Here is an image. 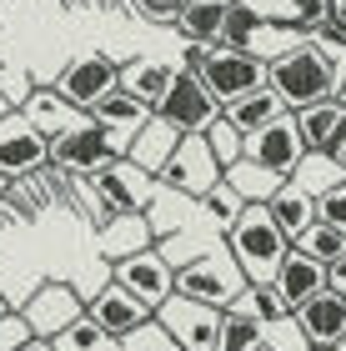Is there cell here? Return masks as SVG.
Returning a JSON list of instances; mask_svg holds the SVG:
<instances>
[{
  "instance_id": "8fae6325",
  "label": "cell",
  "mask_w": 346,
  "mask_h": 351,
  "mask_svg": "<svg viewBox=\"0 0 346 351\" xmlns=\"http://www.w3.org/2000/svg\"><path fill=\"white\" fill-rule=\"evenodd\" d=\"M96 191H101V201L111 206L116 216H125V211H146L151 206V196H156V176L151 171H140L136 161H125V156H116L111 166H101L96 176Z\"/></svg>"
},
{
  "instance_id": "4316f807",
  "label": "cell",
  "mask_w": 346,
  "mask_h": 351,
  "mask_svg": "<svg viewBox=\"0 0 346 351\" xmlns=\"http://www.w3.org/2000/svg\"><path fill=\"white\" fill-rule=\"evenodd\" d=\"M266 341V322L246 311H221V326H216V346L211 351H256Z\"/></svg>"
},
{
  "instance_id": "277c9868",
  "label": "cell",
  "mask_w": 346,
  "mask_h": 351,
  "mask_svg": "<svg viewBox=\"0 0 346 351\" xmlns=\"http://www.w3.org/2000/svg\"><path fill=\"white\" fill-rule=\"evenodd\" d=\"M156 116H161L166 125H176L181 136H191V131H206V125L221 116V101L206 90V81H201L196 71H181L176 66V75H171V86H166V95L151 106Z\"/></svg>"
},
{
  "instance_id": "3957f363",
  "label": "cell",
  "mask_w": 346,
  "mask_h": 351,
  "mask_svg": "<svg viewBox=\"0 0 346 351\" xmlns=\"http://www.w3.org/2000/svg\"><path fill=\"white\" fill-rule=\"evenodd\" d=\"M241 286H246V276H241V266L231 261L226 246L221 251H206V256H196L186 266H176V291L191 296V301H206V306H221V311L236 301Z\"/></svg>"
},
{
  "instance_id": "d6986e66",
  "label": "cell",
  "mask_w": 346,
  "mask_h": 351,
  "mask_svg": "<svg viewBox=\"0 0 346 351\" xmlns=\"http://www.w3.org/2000/svg\"><path fill=\"white\" fill-rule=\"evenodd\" d=\"M291 116H296V125H301L306 151H317V156H326V151H332V141L346 131V106L332 101V95H321V101H311V106H301V110H291Z\"/></svg>"
},
{
  "instance_id": "c3c4849f",
  "label": "cell",
  "mask_w": 346,
  "mask_h": 351,
  "mask_svg": "<svg viewBox=\"0 0 346 351\" xmlns=\"http://www.w3.org/2000/svg\"><path fill=\"white\" fill-rule=\"evenodd\" d=\"M176 351H201V346H176Z\"/></svg>"
},
{
  "instance_id": "484cf974",
  "label": "cell",
  "mask_w": 346,
  "mask_h": 351,
  "mask_svg": "<svg viewBox=\"0 0 346 351\" xmlns=\"http://www.w3.org/2000/svg\"><path fill=\"white\" fill-rule=\"evenodd\" d=\"M221 15H226V0H186V5L176 10V25L186 30V40L216 45L221 40Z\"/></svg>"
},
{
  "instance_id": "ffe728a7",
  "label": "cell",
  "mask_w": 346,
  "mask_h": 351,
  "mask_svg": "<svg viewBox=\"0 0 346 351\" xmlns=\"http://www.w3.org/2000/svg\"><path fill=\"white\" fill-rule=\"evenodd\" d=\"M176 141H181V131H176V125H166V121L151 110L146 125H140V131H136L131 141H125V161H136L140 171H151V176H156V171H161V166L171 161Z\"/></svg>"
},
{
  "instance_id": "9a60e30c",
  "label": "cell",
  "mask_w": 346,
  "mask_h": 351,
  "mask_svg": "<svg viewBox=\"0 0 346 351\" xmlns=\"http://www.w3.org/2000/svg\"><path fill=\"white\" fill-rule=\"evenodd\" d=\"M81 311H86L81 296H75L66 281H45L40 291L21 306V316L30 322V331H36V337H55V331H66Z\"/></svg>"
},
{
  "instance_id": "7dc6e473",
  "label": "cell",
  "mask_w": 346,
  "mask_h": 351,
  "mask_svg": "<svg viewBox=\"0 0 346 351\" xmlns=\"http://www.w3.org/2000/svg\"><path fill=\"white\" fill-rule=\"evenodd\" d=\"M256 351H281V346H266V341H261V346H256Z\"/></svg>"
},
{
  "instance_id": "52a82bcc",
  "label": "cell",
  "mask_w": 346,
  "mask_h": 351,
  "mask_svg": "<svg viewBox=\"0 0 346 351\" xmlns=\"http://www.w3.org/2000/svg\"><path fill=\"white\" fill-rule=\"evenodd\" d=\"M246 156L256 166H266L271 176H281V181H286V176H296L301 171V161H306V141H301V125H296V116L291 110H281L276 121H266L256 136H246Z\"/></svg>"
},
{
  "instance_id": "f907efd6",
  "label": "cell",
  "mask_w": 346,
  "mask_h": 351,
  "mask_svg": "<svg viewBox=\"0 0 346 351\" xmlns=\"http://www.w3.org/2000/svg\"><path fill=\"white\" fill-rule=\"evenodd\" d=\"M0 311H5V296H0Z\"/></svg>"
},
{
  "instance_id": "ba28073f",
  "label": "cell",
  "mask_w": 346,
  "mask_h": 351,
  "mask_svg": "<svg viewBox=\"0 0 346 351\" xmlns=\"http://www.w3.org/2000/svg\"><path fill=\"white\" fill-rule=\"evenodd\" d=\"M196 75L206 81V90H211L221 106H231L236 95H246V90L266 86V60H261L256 51H231V45H211L206 66H201Z\"/></svg>"
},
{
  "instance_id": "816d5d0a",
  "label": "cell",
  "mask_w": 346,
  "mask_h": 351,
  "mask_svg": "<svg viewBox=\"0 0 346 351\" xmlns=\"http://www.w3.org/2000/svg\"><path fill=\"white\" fill-rule=\"evenodd\" d=\"M0 71H5V66H0Z\"/></svg>"
},
{
  "instance_id": "2e32d148",
  "label": "cell",
  "mask_w": 346,
  "mask_h": 351,
  "mask_svg": "<svg viewBox=\"0 0 346 351\" xmlns=\"http://www.w3.org/2000/svg\"><path fill=\"white\" fill-rule=\"evenodd\" d=\"M271 286L281 291V301L296 311L301 301H311L317 291H326V261L306 256L301 246H286V256H281V266L271 271Z\"/></svg>"
},
{
  "instance_id": "5b68a950",
  "label": "cell",
  "mask_w": 346,
  "mask_h": 351,
  "mask_svg": "<svg viewBox=\"0 0 346 351\" xmlns=\"http://www.w3.org/2000/svg\"><path fill=\"white\" fill-rule=\"evenodd\" d=\"M216 181H221V166H216V156H211V146H206V136H201V131L181 136L176 151H171V161L156 171V186L176 191V196H186V201L206 196Z\"/></svg>"
},
{
  "instance_id": "ee69618b",
  "label": "cell",
  "mask_w": 346,
  "mask_h": 351,
  "mask_svg": "<svg viewBox=\"0 0 346 351\" xmlns=\"http://www.w3.org/2000/svg\"><path fill=\"white\" fill-rule=\"evenodd\" d=\"M326 15H332L336 25H346V0H326Z\"/></svg>"
},
{
  "instance_id": "f546056e",
  "label": "cell",
  "mask_w": 346,
  "mask_h": 351,
  "mask_svg": "<svg viewBox=\"0 0 346 351\" xmlns=\"http://www.w3.org/2000/svg\"><path fill=\"white\" fill-rule=\"evenodd\" d=\"M106 251L111 256H131V251H146L151 246V231H146V216L140 211H125V216H116L111 226H106Z\"/></svg>"
},
{
  "instance_id": "44dd1931",
  "label": "cell",
  "mask_w": 346,
  "mask_h": 351,
  "mask_svg": "<svg viewBox=\"0 0 346 351\" xmlns=\"http://www.w3.org/2000/svg\"><path fill=\"white\" fill-rule=\"evenodd\" d=\"M146 116H151V106H140L136 95H131V90H121V86H116V90H106L101 101L90 106V121L106 125V131L121 136V141H131L140 125H146Z\"/></svg>"
},
{
  "instance_id": "cb8c5ba5",
  "label": "cell",
  "mask_w": 346,
  "mask_h": 351,
  "mask_svg": "<svg viewBox=\"0 0 346 351\" xmlns=\"http://www.w3.org/2000/svg\"><path fill=\"white\" fill-rule=\"evenodd\" d=\"M176 66H161V60H125L121 66V90H131L140 106H156L171 86Z\"/></svg>"
},
{
  "instance_id": "b9f144b4",
  "label": "cell",
  "mask_w": 346,
  "mask_h": 351,
  "mask_svg": "<svg viewBox=\"0 0 346 351\" xmlns=\"http://www.w3.org/2000/svg\"><path fill=\"white\" fill-rule=\"evenodd\" d=\"M15 351H55V341L51 337H30V341H21Z\"/></svg>"
},
{
  "instance_id": "ab89813d",
  "label": "cell",
  "mask_w": 346,
  "mask_h": 351,
  "mask_svg": "<svg viewBox=\"0 0 346 351\" xmlns=\"http://www.w3.org/2000/svg\"><path fill=\"white\" fill-rule=\"evenodd\" d=\"M206 56H211L206 40H186V66L181 71H201V66H206Z\"/></svg>"
},
{
  "instance_id": "f1b7e54d",
  "label": "cell",
  "mask_w": 346,
  "mask_h": 351,
  "mask_svg": "<svg viewBox=\"0 0 346 351\" xmlns=\"http://www.w3.org/2000/svg\"><path fill=\"white\" fill-rule=\"evenodd\" d=\"M261 10L246 5V0H226V15H221V40L216 45H231V51H251V40H256L261 30Z\"/></svg>"
},
{
  "instance_id": "603a6c76",
  "label": "cell",
  "mask_w": 346,
  "mask_h": 351,
  "mask_svg": "<svg viewBox=\"0 0 346 351\" xmlns=\"http://www.w3.org/2000/svg\"><path fill=\"white\" fill-rule=\"evenodd\" d=\"M281 110H286V106H281V95H276L271 86H256V90H246V95H236L231 106H221V116H226L241 136H256L266 121L281 116Z\"/></svg>"
},
{
  "instance_id": "f35d334b",
  "label": "cell",
  "mask_w": 346,
  "mask_h": 351,
  "mask_svg": "<svg viewBox=\"0 0 346 351\" xmlns=\"http://www.w3.org/2000/svg\"><path fill=\"white\" fill-rule=\"evenodd\" d=\"M326 286H332L336 296H346V251H341L336 261H326Z\"/></svg>"
},
{
  "instance_id": "6da1fadb",
  "label": "cell",
  "mask_w": 346,
  "mask_h": 351,
  "mask_svg": "<svg viewBox=\"0 0 346 351\" xmlns=\"http://www.w3.org/2000/svg\"><path fill=\"white\" fill-rule=\"evenodd\" d=\"M221 236H226V251H231V261L241 266L246 281H271V271L281 266V256H286V246H291L286 236H281V226L271 221V211H266V201L241 206V216H236Z\"/></svg>"
},
{
  "instance_id": "1f68e13d",
  "label": "cell",
  "mask_w": 346,
  "mask_h": 351,
  "mask_svg": "<svg viewBox=\"0 0 346 351\" xmlns=\"http://www.w3.org/2000/svg\"><path fill=\"white\" fill-rule=\"evenodd\" d=\"M55 351H116V337H106V331L90 322V316L81 311L75 316V322L66 326V331H55Z\"/></svg>"
},
{
  "instance_id": "74e56055",
  "label": "cell",
  "mask_w": 346,
  "mask_h": 351,
  "mask_svg": "<svg viewBox=\"0 0 346 351\" xmlns=\"http://www.w3.org/2000/svg\"><path fill=\"white\" fill-rule=\"evenodd\" d=\"M311 30H317V45H321V51H346V25H336L332 21V15H321V21L317 25H311Z\"/></svg>"
},
{
  "instance_id": "7402d4cb",
  "label": "cell",
  "mask_w": 346,
  "mask_h": 351,
  "mask_svg": "<svg viewBox=\"0 0 346 351\" xmlns=\"http://www.w3.org/2000/svg\"><path fill=\"white\" fill-rule=\"evenodd\" d=\"M266 211H271V221L281 226V236L296 246V236L317 221V196H311V191H301V186H286V181H281L276 196L266 201Z\"/></svg>"
},
{
  "instance_id": "7c38bea8",
  "label": "cell",
  "mask_w": 346,
  "mask_h": 351,
  "mask_svg": "<svg viewBox=\"0 0 346 351\" xmlns=\"http://www.w3.org/2000/svg\"><path fill=\"white\" fill-rule=\"evenodd\" d=\"M116 281L125 291H136L140 301L161 306V301L176 291V266L166 261V251H131V256H116Z\"/></svg>"
},
{
  "instance_id": "d590c367",
  "label": "cell",
  "mask_w": 346,
  "mask_h": 351,
  "mask_svg": "<svg viewBox=\"0 0 346 351\" xmlns=\"http://www.w3.org/2000/svg\"><path fill=\"white\" fill-rule=\"evenodd\" d=\"M317 216L336 221V226L346 231V176H341V186H332V191H321V196H317Z\"/></svg>"
},
{
  "instance_id": "e575fe53",
  "label": "cell",
  "mask_w": 346,
  "mask_h": 351,
  "mask_svg": "<svg viewBox=\"0 0 346 351\" xmlns=\"http://www.w3.org/2000/svg\"><path fill=\"white\" fill-rule=\"evenodd\" d=\"M30 337H36V331H30V322H25V316L21 311H0V351H15V346H21V341H30Z\"/></svg>"
},
{
  "instance_id": "7bdbcfd3",
  "label": "cell",
  "mask_w": 346,
  "mask_h": 351,
  "mask_svg": "<svg viewBox=\"0 0 346 351\" xmlns=\"http://www.w3.org/2000/svg\"><path fill=\"white\" fill-rule=\"evenodd\" d=\"M15 110H21V106H15V95H10L5 86H0V121H5V116H15Z\"/></svg>"
},
{
  "instance_id": "836d02e7",
  "label": "cell",
  "mask_w": 346,
  "mask_h": 351,
  "mask_svg": "<svg viewBox=\"0 0 346 351\" xmlns=\"http://www.w3.org/2000/svg\"><path fill=\"white\" fill-rule=\"evenodd\" d=\"M201 136H206V146H211V156H216V166H221V171H226L231 161H241V156H246V136L236 131L226 116H216Z\"/></svg>"
},
{
  "instance_id": "ac0fdd59",
  "label": "cell",
  "mask_w": 346,
  "mask_h": 351,
  "mask_svg": "<svg viewBox=\"0 0 346 351\" xmlns=\"http://www.w3.org/2000/svg\"><path fill=\"white\" fill-rule=\"evenodd\" d=\"M21 116L36 125V131L45 136V141H55V136H66V131H75L90 110H81V106H71L60 90H25V101H21Z\"/></svg>"
},
{
  "instance_id": "8992f818",
  "label": "cell",
  "mask_w": 346,
  "mask_h": 351,
  "mask_svg": "<svg viewBox=\"0 0 346 351\" xmlns=\"http://www.w3.org/2000/svg\"><path fill=\"white\" fill-rule=\"evenodd\" d=\"M116 156H125V141L111 136L106 125H96L90 116L75 125V131H66V136L51 141V161L66 166V171H75V176H96L101 166H111Z\"/></svg>"
},
{
  "instance_id": "9c48e42d",
  "label": "cell",
  "mask_w": 346,
  "mask_h": 351,
  "mask_svg": "<svg viewBox=\"0 0 346 351\" xmlns=\"http://www.w3.org/2000/svg\"><path fill=\"white\" fill-rule=\"evenodd\" d=\"M156 322L166 326V337L176 346H216V326H221V306H206V301H191L181 291H171L161 306H156Z\"/></svg>"
},
{
  "instance_id": "681fc988",
  "label": "cell",
  "mask_w": 346,
  "mask_h": 351,
  "mask_svg": "<svg viewBox=\"0 0 346 351\" xmlns=\"http://www.w3.org/2000/svg\"><path fill=\"white\" fill-rule=\"evenodd\" d=\"M317 351H336V346H317Z\"/></svg>"
},
{
  "instance_id": "d4e9b609",
  "label": "cell",
  "mask_w": 346,
  "mask_h": 351,
  "mask_svg": "<svg viewBox=\"0 0 346 351\" xmlns=\"http://www.w3.org/2000/svg\"><path fill=\"white\" fill-rule=\"evenodd\" d=\"M221 181L251 206V201H271V196H276V186H281V176H271L266 166L251 161V156H241V161H231V166L221 171Z\"/></svg>"
},
{
  "instance_id": "bcb514c9",
  "label": "cell",
  "mask_w": 346,
  "mask_h": 351,
  "mask_svg": "<svg viewBox=\"0 0 346 351\" xmlns=\"http://www.w3.org/2000/svg\"><path fill=\"white\" fill-rule=\"evenodd\" d=\"M336 351H346V331H341V337H336Z\"/></svg>"
},
{
  "instance_id": "e0dca14e",
  "label": "cell",
  "mask_w": 346,
  "mask_h": 351,
  "mask_svg": "<svg viewBox=\"0 0 346 351\" xmlns=\"http://www.w3.org/2000/svg\"><path fill=\"white\" fill-rule=\"evenodd\" d=\"M296 326H301V341L311 346H336V337L346 331V296H336L332 286L317 291L311 301L296 306Z\"/></svg>"
},
{
  "instance_id": "4dcf8cb0",
  "label": "cell",
  "mask_w": 346,
  "mask_h": 351,
  "mask_svg": "<svg viewBox=\"0 0 346 351\" xmlns=\"http://www.w3.org/2000/svg\"><path fill=\"white\" fill-rule=\"evenodd\" d=\"M296 246L306 251V256H317V261H336L341 251H346V231L336 226V221H326V216H317L311 226L296 236Z\"/></svg>"
},
{
  "instance_id": "30bf717a",
  "label": "cell",
  "mask_w": 346,
  "mask_h": 351,
  "mask_svg": "<svg viewBox=\"0 0 346 351\" xmlns=\"http://www.w3.org/2000/svg\"><path fill=\"white\" fill-rule=\"evenodd\" d=\"M86 316H90V322H96V326L106 331V337L125 341V337H136V331H146V326L156 322V306H151V301H140L136 291H125L121 281H111L106 291H96V296H90Z\"/></svg>"
},
{
  "instance_id": "60d3db41",
  "label": "cell",
  "mask_w": 346,
  "mask_h": 351,
  "mask_svg": "<svg viewBox=\"0 0 346 351\" xmlns=\"http://www.w3.org/2000/svg\"><path fill=\"white\" fill-rule=\"evenodd\" d=\"M326 156H332V161H336V171L346 176V131H341V136L332 141V151H326Z\"/></svg>"
},
{
  "instance_id": "4fadbf2b",
  "label": "cell",
  "mask_w": 346,
  "mask_h": 351,
  "mask_svg": "<svg viewBox=\"0 0 346 351\" xmlns=\"http://www.w3.org/2000/svg\"><path fill=\"white\" fill-rule=\"evenodd\" d=\"M45 161H51V141H45L21 110L0 121V171L5 176H36Z\"/></svg>"
},
{
  "instance_id": "f6af8a7d",
  "label": "cell",
  "mask_w": 346,
  "mask_h": 351,
  "mask_svg": "<svg viewBox=\"0 0 346 351\" xmlns=\"http://www.w3.org/2000/svg\"><path fill=\"white\" fill-rule=\"evenodd\" d=\"M10 186H15V176H5V171H0V201L10 196Z\"/></svg>"
},
{
  "instance_id": "83f0119b",
  "label": "cell",
  "mask_w": 346,
  "mask_h": 351,
  "mask_svg": "<svg viewBox=\"0 0 346 351\" xmlns=\"http://www.w3.org/2000/svg\"><path fill=\"white\" fill-rule=\"evenodd\" d=\"M226 311H246V316H261V322L271 326V322H286V311H291V306L281 301V291H276L271 281H246L241 291H236V301H231Z\"/></svg>"
},
{
  "instance_id": "d6a6232c",
  "label": "cell",
  "mask_w": 346,
  "mask_h": 351,
  "mask_svg": "<svg viewBox=\"0 0 346 351\" xmlns=\"http://www.w3.org/2000/svg\"><path fill=\"white\" fill-rule=\"evenodd\" d=\"M196 201H201V216H206V226H211V231H226L231 221L241 216V206H246V201L236 196V191H231L226 181H216V186L206 191V196H196Z\"/></svg>"
},
{
  "instance_id": "8d00e7d4",
  "label": "cell",
  "mask_w": 346,
  "mask_h": 351,
  "mask_svg": "<svg viewBox=\"0 0 346 351\" xmlns=\"http://www.w3.org/2000/svg\"><path fill=\"white\" fill-rule=\"evenodd\" d=\"M286 15H291V21H301V25L311 30V25L326 15V0H281V25H286Z\"/></svg>"
},
{
  "instance_id": "5bb4252c",
  "label": "cell",
  "mask_w": 346,
  "mask_h": 351,
  "mask_svg": "<svg viewBox=\"0 0 346 351\" xmlns=\"http://www.w3.org/2000/svg\"><path fill=\"white\" fill-rule=\"evenodd\" d=\"M116 86H121V66L111 56H81V60H71V66L60 71V81H55V90L66 95L71 106H81V110H90Z\"/></svg>"
},
{
  "instance_id": "7a4b0ae2",
  "label": "cell",
  "mask_w": 346,
  "mask_h": 351,
  "mask_svg": "<svg viewBox=\"0 0 346 351\" xmlns=\"http://www.w3.org/2000/svg\"><path fill=\"white\" fill-rule=\"evenodd\" d=\"M266 86L281 95L286 110H301L321 95H332L336 86V56L321 51V45H296V51H281L276 60H266Z\"/></svg>"
}]
</instances>
